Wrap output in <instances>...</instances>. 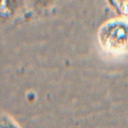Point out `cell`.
I'll return each mask as SVG.
<instances>
[{"label": "cell", "mask_w": 128, "mask_h": 128, "mask_svg": "<svg viewBox=\"0 0 128 128\" xmlns=\"http://www.w3.org/2000/svg\"><path fill=\"white\" fill-rule=\"evenodd\" d=\"M102 47L111 53L121 54L128 50V21L114 20L105 24L99 32Z\"/></svg>", "instance_id": "1"}]
</instances>
